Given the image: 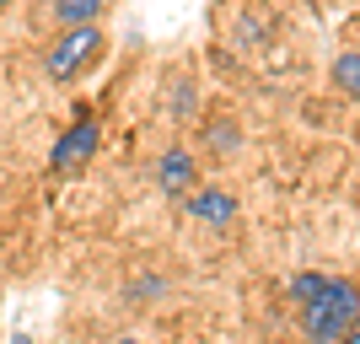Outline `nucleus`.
Instances as JSON below:
<instances>
[{
	"instance_id": "obj_8",
	"label": "nucleus",
	"mask_w": 360,
	"mask_h": 344,
	"mask_svg": "<svg viewBox=\"0 0 360 344\" xmlns=\"http://www.w3.org/2000/svg\"><path fill=\"white\" fill-rule=\"evenodd\" d=\"M328 280H333V274H296V280H290V301L307 307L312 296H323V285H328Z\"/></svg>"
},
{
	"instance_id": "obj_11",
	"label": "nucleus",
	"mask_w": 360,
	"mask_h": 344,
	"mask_svg": "<svg viewBox=\"0 0 360 344\" xmlns=\"http://www.w3.org/2000/svg\"><path fill=\"white\" fill-rule=\"evenodd\" d=\"M6 6H11V0H0V11H6Z\"/></svg>"
},
{
	"instance_id": "obj_5",
	"label": "nucleus",
	"mask_w": 360,
	"mask_h": 344,
	"mask_svg": "<svg viewBox=\"0 0 360 344\" xmlns=\"http://www.w3.org/2000/svg\"><path fill=\"white\" fill-rule=\"evenodd\" d=\"M188 215L205 226H231L237 221V199L226 194V189H194L188 194Z\"/></svg>"
},
{
	"instance_id": "obj_9",
	"label": "nucleus",
	"mask_w": 360,
	"mask_h": 344,
	"mask_svg": "<svg viewBox=\"0 0 360 344\" xmlns=\"http://www.w3.org/2000/svg\"><path fill=\"white\" fill-rule=\"evenodd\" d=\"M339 344H360V317H355V323H349V333H345V339H339Z\"/></svg>"
},
{
	"instance_id": "obj_2",
	"label": "nucleus",
	"mask_w": 360,
	"mask_h": 344,
	"mask_svg": "<svg viewBox=\"0 0 360 344\" xmlns=\"http://www.w3.org/2000/svg\"><path fill=\"white\" fill-rule=\"evenodd\" d=\"M103 49H108V32L97 27V22H86V27H60V38H54V44H49V54H44L49 81H60V87L81 81L91 65L103 60Z\"/></svg>"
},
{
	"instance_id": "obj_10",
	"label": "nucleus",
	"mask_w": 360,
	"mask_h": 344,
	"mask_svg": "<svg viewBox=\"0 0 360 344\" xmlns=\"http://www.w3.org/2000/svg\"><path fill=\"white\" fill-rule=\"evenodd\" d=\"M119 344H140V339H119Z\"/></svg>"
},
{
	"instance_id": "obj_3",
	"label": "nucleus",
	"mask_w": 360,
	"mask_h": 344,
	"mask_svg": "<svg viewBox=\"0 0 360 344\" xmlns=\"http://www.w3.org/2000/svg\"><path fill=\"white\" fill-rule=\"evenodd\" d=\"M97 140H103V129H97V119L81 108V113H75V124L54 140V151H49V172H54V178H75V172L97 156Z\"/></svg>"
},
{
	"instance_id": "obj_1",
	"label": "nucleus",
	"mask_w": 360,
	"mask_h": 344,
	"mask_svg": "<svg viewBox=\"0 0 360 344\" xmlns=\"http://www.w3.org/2000/svg\"><path fill=\"white\" fill-rule=\"evenodd\" d=\"M355 317H360V285L355 280H328L323 296H312L301 307V333H307V344H339Z\"/></svg>"
},
{
	"instance_id": "obj_7",
	"label": "nucleus",
	"mask_w": 360,
	"mask_h": 344,
	"mask_svg": "<svg viewBox=\"0 0 360 344\" xmlns=\"http://www.w3.org/2000/svg\"><path fill=\"white\" fill-rule=\"evenodd\" d=\"M333 87L360 103V49H349V54H339V60H333Z\"/></svg>"
},
{
	"instance_id": "obj_4",
	"label": "nucleus",
	"mask_w": 360,
	"mask_h": 344,
	"mask_svg": "<svg viewBox=\"0 0 360 344\" xmlns=\"http://www.w3.org/2000/svg\"><path fill=\"white\" fill-rule=\"evenodd\" d=\"M194 178H199L194 151H188V146H167V151H162V162H156V183H162V194L188 199V194H194Z\"/></svg>"
},
{
	"instance_id": "obj_6",
	"label": "nucleus",
	"mask_w": 360,
	"mask_h": 344,
	"mask_svg": "<svg viewBox=\"0 0 360 344\" xmlns=\"http://www.w3.org/2000/svg\"><path fill=\"white\" fill-rule=\"evenodd\" d=\"M108 0H54V22L60 27H86V22H97L103 16Z\"/></svg>"
}]
</instances>
